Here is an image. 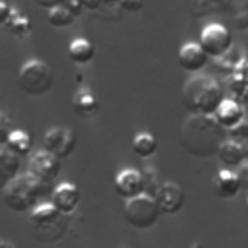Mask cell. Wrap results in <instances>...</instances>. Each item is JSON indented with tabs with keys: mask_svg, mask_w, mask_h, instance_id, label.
<instances>
[{
	"mask_svg": "<svg viewBox=\"0 0 248 248\" xmlns=\"http://www.w3.org/2000/svg\"><path fill=\"white\" fill-rule=\"evenodd\" d=\"M120 0H103V6H118Z\"/></svg>",
	"mask_w": 248,
	"mask_h": 248,
	"instance_id": "8d00e7d4",
	"label": "cell"
},
{
	"mask_svg": "<svg viewBox=\"0 0 248 248\" xmlns=\"http://www.w3.org/2000/svg\"><path fill=\"white\" fill-rule=\"evenodd\" d=\"M43 141H45V149H48L62 161L68 159L76 149V136L66 126H52L50 130L45 132Z\"/></svg>",
	"mask_w": 248,
	"mask_h": 248,
	"instance_id": "ba28073f",
	"label": "cell"
},
{
	"mask_svg": "<svg viewBox=\"0 0 248 248\" xmlns=\"http://www.w3.org/2000/svg\"><path fill=\"white\" fill-rule=\"evenodd\" d=\"M223 0H192V12L196 17H203L207 12H215Z\"/></svg>",
	"mask_w": 248,
	"mask_h": 248,
	"instance_id": "484cf974",
	"label": "cell"
},
{
	"mask_svg": "<svg viewBox=\"0 0 248 248\" xmlns=\"http://www.w3.org/2000/svg\"><path fill=\"white\" fill-rule=\"evenodd\" d=\"M33 2H35L37 6H41V8H45V10H52V8L64 4V0H33Z\"/></svg>",
	"mask_w": 248,
	"mask_h": 248,
	"instance_id": "836d02e7",
	"label": "cell"
},
{
	"mask_svg": "<svg viewBox=\"0 0 248 248\" xmlns=\"http://www.w3.org/2000/svg\"><path fill=\"white\" fill-rule=\"evenodd\" d=\"M52 83H54V72L43 60L31 58L19 68L17 85L29 97H43L45 93L50 91Z\"/></svg>",
	"mask_w": 248,
	"mask_h": 248,
	"instance_id": "277c9868",
	"label": "cell"
},
{
	"mask_svg": "<svg viewBox=\"0 0 248 248\" xmlns=\"http://www.w3.org/2000/svg\"><path fill=\"white\" fill-rule=\"evenodd\" d=\"M190 248H203V246H202V244H200V242H194V244H192V246H190Z\"/></svg>",
	"mask_w": 248,
	"mask_h": 248,
	"instance_id": "ab89813d",
	"label": "cell"
},
{
	"mask_svg": "<svg viewBox=\"0 0 248 248\" xmlns=\"http://www.w3.org/2000/svg\"><path fill=\"white\" fill-rule=\"evenodd\" d=\"M227 132H229V138H232V140H236V141L248 140V120H242L240 124L232 126V128L227 130Z\"/></svg>",
	"mask_w": 248,
	"mask_h": 248,
	"instance_id": "83f0119b",
	"label": "cell"
},
{
	"mask_svg": "<svg viewBox=\"0 0 248 248\" xmlns=\"http://www.w3.org/2000/svg\"><path fill=\"white\" fill-rule=\"evenodd\" d=\"M242 147H244V155H246V159H248V140L242 141Z\"/></svg>",
	"mask_w": 248,
	"mask_h": 248,
	"instance_id": "74e56055",
	"label": "cell"
},
{
	"mask_svg": "<svg viewBox=\"0 0 248 248\" xmlns=\"http://www.w3.org/2000/svg\"><path fill=\"white\" fill-rule=\"evenodd\" d=\"M79 198H81V194H79L78 186L72 184V182H60V184L52 190V194H50V202H52V203L58 207V211L64 213V215H72V213L78 209Z\"/></svg>",
	"mask_w": 248,
	"mask_h": 248,
	"instance_id": "7c38bea8",
	"label": "cell"
},
{
	"mask_svg": "<svg viewBox=\"0 0 248 248\" xmlns=\"http://www.w3.org/2000/svg\"><path fill=\"white\" fill-rule=\"evenodd\" d=\"M159 217H161V209L157 205V200L145 192L132 200H126L124 203V219L130 227L138 231L151 229Z\"/></svg>",
	"mask_w": 248,
	"mask_h": 248,
	"instance_id": "5b68a950",
	"label": "cell"
},
{
	"mask_svg": "<svg viewBox=\"0 0 248 248\" xmlns=\"http://www.w3.org/2000/svg\"><path fill=\"white\" fill-rule=\"evenodd\" d=\"M209 58L211 56L203 50V46L200 43H184L178 50V66L190 74L203 70L207 66Z\"/></svg>",
	"mask_w": 248,
	"mask_h": 248,
	"instance_id": "8fae6325",
	"label": "cell"
},
{
	"mask_svg": "<svg viewBox=\"0 0 248 248\" xmlns=\"http://www.w3.org/2000/svg\"><path fill=\"white\" fill-rule=\"evenodd\" d=\"M74 19H76V16L62 4V6H56V8H52V10H48V14H46V21L52 25V27H56V29H64V27H70L72 23H74Z\"/></svg>",
	"mask_w": 248,
	"mask_h": 248,
	"instance_id": "cb8c5ba5",
	"label": "cell"
},
{
	"mask_svg": "<svg viewBox=\"0 0 248 248\" xmlns=\"http://www.w3.org/2000/svg\"><path fill=\"white\" fill-rule=\"evenodd\" d=\"M227 138L229 132L215 114H190L180 128L182 147L198 159L217 157V151Z\"/></svg>",
	"mask_w": 248,
	"mask_h": 248,
	"instance_id": "6da1fadb",
	"label": "cell"
},
{
	"mask_svg": "<svg viewBox=\"0 0 248 248\" xmlns=\"http://www.w3.org/2000/svg\"><path fill=\"white\" fill-rule=\"evenodd\" d=\"M6 29H8V33L12 35V37H16V39H27L29 35H31V21H29V17L25 16V14H21L19 10H12V16L8 17V21H6V25H4Z\"/></svg>",
	"mask_w": 248,
	"mask_h": 248,
	"instance_id": "44dd1931",
	"label": "cell"
},
{
	"mask_svg": "<svg viewBox=\"0 0 248 248\" xmlns=\"http://www.w3.org/2000/svg\"><path fill=\"white\" fill-rule=\"evenodd\" d=\"M21 167V157L10 151L6 145H0V188L4 190L17 174Z\"/></svg>",
	"mask_w": 248,
	"mask_h": 248,
	"instance_id": "e0dca14e",
	"label": "cell"
},
{
	"mask_svg": "<svg viewBox=\"0 0 248 248\" xmlns=\"http://www.w3.org/2000/svg\"><path fill=\"white\" fill-rule=\"evenodd\" d=\"M217 159H219L221 165L227 167V169L240 167V165L246 161L242 141H236V140H232V138H227V140L221 143L219 151H217Z\"/></svg>",
	"mask_w": 248,
	"mask_h": 248,
	"instance_id": "2e32d148",
	"label": "cell"
},
{
	"mask_svg": "<svg viewBox=\"0 0 248 248\" xmlns=\"http://www.w3.org/2000/svg\"><path fill=\"white\" fill-rule=\"evenodd\" d=\"M27 170L33 176H37L39 180H43L45 184L50 186L58 178V174L62 170V159L56 157L54 153H50L48 149H39V151H35L31 155Z\"/></svg>",
	"mask_w": 248,
	"mask_h": 248,
	"instance_id": "52a82bcc",
	"label": "cell"
},
{
	"mask_svg": "<svg viewBox=\"0 0 248 248\" xmlns=\"http://www.w3.org/2000/svg\"><path fill=\"white\" fill-rule=\"evenodd\" d=\"M118 8L124 10V12H130V14H136L143 8V0H120L118 2Z\"/></svg>",
	"mask_w": 248,
	"mask_h": 248,
	"instance_id": "f1b7e54d",
	"label": "cell"
},
{
	"mask_svg": "<svg viewBox=\"0 0 248 248\" xmlns=\"http://www.w3.org/2000/svg\"><path fill=\"white\" fill-rule=\"evenodd\" d=\"M240 180H238V172L223 167L221 170H217V174L213 176V192L223 198V200H229V198H234L238 192H240Z\"/></svg>",
	"mask_w": 248,
	"mask_h": 248,
	"instance_id": "9a60e30c",
	"label": "cell"
},
{
	"mask_svg": "<svg viewBox=\"0 0 248 248\" xmlns=\"http://www.w3.org/2000/svg\"><path fill=\"white\" fill-rule=\"evenodd\" d=\"M157 147H159V143H157L155 136L149 134V132H138V134L132 138V149H134V153H136L138 157H141V159H147V157L155 155Z\"/></svg>",
	"mask_w": 248,
	"mask_h": 248,
	"instance_id": "603a6c76",
	"label": "cell"
},
{
	"mask_svg": "<svg viewBox=\"0 0 248 248\" xmlns=\"http://www.w3.org/2000/svg\"><path fill=\"white\" fill-rule=\"evenodd\" d=\"M12 6L10 4H6L4 0H0V25H6V21H8V17L12 16Z\"/></svg>",
	"mask_w": 248,
	"mask_h": 248,
	"instance_id": "d6a6232c",
	"label": "cell"
},
{
	"mask_svg": "<svg viewBox=\"0 0 248 248\" xmlns=\"http://www.w3.org/2000/svg\"><path fill=\"white\" fill-rule=\"evenodd\" d=\"M198 43L203 46V50L211 58H221L232 48V33L223 23L213 21V23H207L202 29Z\"/></svg>",
	"mask_w": 248,
	"mask_h": 248,
	"instance_id": "8992f818",
	"label": "cell"
},
{
	"mask_svg": "<svg viewBox=\"0 0 248 248\" xmlns=\"http://www.w3.org/2000/svg\"><path fill=\"white\" fill-rule=\"evenodd\" d=\"M64 6H66L74 16H79V14L85 10V6H83L81 0H64Z\"/></svg>",
	"mask_w": 248,
	"mask_h": 248,
	"instance_id": "1f68e13d",
	"label": "cell"
},
{
	"mask_svg": "<svg viewBox=\"0 0 248 248\" xmlns=\"http://www.w3.org/2000/svg\"><path fill=\"white\" fill-rule=\"evenodd\" d=\"M72 108L79 118H93L99 114L101 103L89 87H79L72 97Z\"/></svg>",
	"mask_w": 248,
	"mask_h": 248,
	"instance_id": "5bb4252c",
	"label": "cell"
},
{
	"mask_svg": "<svg viewBox=\"0 0 248 248\" xmlns=\"http://www.w3.org/2000/svg\"><path fill=\"white\" fill-rule=\"evenodd\" d=\"M155 200L161 209V215H174L184 207L186 194L176 182H163V186L155 194Z\"/></svg>",
	"mask_w": 248,
	"mask_h": 248,
	"instance_id": "30bf717a",
	"label": "cell"
},
{
	"mask_svg": "<svg viewBox=\"0 0 248 248\" xmlns=\"http://www.w3.org/2000/svg\"><path fill=\"white\" fill-rule=\"evenodd\" d=\"M246 213H248V198H246Z\"/></svg>",
	"mask_w": 248,
	"mask_h": 248,
	"instance_id": "60d3db41",
	"label": "cell"
},
{
	"mask_svg": "<svg viewBox=\"0 0 248 248\" xmlns=\"http://www.w3.org/2000/svg\"><path fill=\"white\" fill-rule=\"evenodd\" d=\"M85 10H91V12H97L103 8V0H81Z\"/></svg>",
	"mask_w": 248,
	"mask_h": 248,
	"instance_id": "e575fe53",
	"label": "cell"
},
{
	"mask_svg": "<svg viewBox=\"0 0 248 248\" xmlns=\"http://www.w3.org/2000/svg\"><path fill=\"white\" fill-rule=\"evenodd\" d=\"M114 190L122 200H132L145 192L143 172L138 169H124L114 178Z\"/></svg>",
	"mask_w": 248,
	"mask_h": 248,
	"instance_id": "9c48e42d",
	"label": "cell"
},
{
	"mask_svg": "<svg viewBox=\"0 0 248 248\" xmlns=\"http://www.w3.org/2000/svg\"><path fill=\"white\" fill-rule=\"evenodd\" d=\"M215 118L227 128V130H231L232 126H236V124H240L242 120H244V108H242V105L236 101V99H227L225 97V101L219 105V108L215 110Z\"/></svg>",
	"mask_w": 248,
	"mask_h": 248,
	"instance_id": "ac0fdd59",
	"label": "cell"
},
{
	"mask_svg": "<svg viewBox=\"0 0 248 248\" xmlns=\"http://www.w3.org/2000/svg\"><path fill=\"white\" fill-rule=\"evenodd\" d=\"M0 248H19V246L12 240H0Z\"/></svg>",
	"mask_w": 248,
	"mask_h": 248,
	"instance_id": "d590c367",
	"label": "cell"
},
{
	"mask_svg": "<svg viewBox=\"0 0 248 248\" xmlns=\"http://www.w3.org/2000/svg\"><path fill=\"white\" fill-rule=\"evenodd\" d=\"M64 213L58 211V207L52 203V202H45V203H37L33 209H31V227H45V225H50L54 221H58Z\"/></svg>",
	"mask_w": 248,
	"mask_h": 248,
	"instance_id": "d6986e66",
	"label": "cell"
},
{
	"mask_svg": "<svg viewBox=\"0 0 248 248\" xmlns=\"http://www.w3.org/2000/svg\"><path fill=\"white\" fill-rule=\"evenodd\" d=\"M232 23H234L236 29H248V6L244 10H240V12L234 14Z\"/></svg>",
	"mask_w": 248,
	"mask_h": 248,
	"instance_id": "f546056e",
	"label": "cell"
},
{
	"mask_svg": "<svg viewBox=\"0 0 248 248\" xmlns=\"http://www.w3.org/2000/svg\"><path fill=\"white\" fill-rule=\"evenodd\" d=\"M225 101L223 85L209 76H194L182 87V105L190 114H215Z\"/></svg>",
	"mask_w": 248,
	"mask_h": 248,
	"instance_id": "7a4b0ae2",
	"label": "cell"
},
{
	"mask_svg": "<svg viewBox=\"0 0 248 248\" xmlns=\"http://www.w3.org/2000/svg\"><path fill=\"white\" fill-rule=\"evenodd\" d=\"M46 188L48 184H45L27 170V172H19L2 190V198L12 211L23 213V211H31L39 203V200L46 194Z\"/></svg>",
	"mask_w": 248,
	"mask_h": 248,
	"instance_id": "3957f363",
	"label": "cell"
},
{
	"mask_svg": "<svg viewBox=\"0 0 248 248\" xmlns=\"http://www.w3.org/2000/svg\"><path fill=\"white\" fill-rule=\"evenodd\" d=\"M14 132V120L10 114L0 112V145H6L10 134Z\"/></svg>",
	"mask_w": 248,
	"mask_h": 248,
	"instance_id": "4316f807",
	"label": "cell"
},
{
	"mask_svg": "<svg viewBox=\"0 0 248 248\" xmlns=\"http://www.w3.org/2000/svg\"><path fill=\"white\" fill-rule=\"evenodd\" d=\"M70 231V215H62L58 221L45 225V227H33V238L41 244H58L66 232Z\"/></svg>",
	"mask_w": 248,
	"mask_h": 248,
	"instance_id": "4fadbf2b",
	"label": "cell"
},
{
	"mask_svg": "<svg viewBox=\"0 0 248 248\" xmlns=\"http://www.w3.org/2000/svg\"><path fill=\"white\" fill-rule=\"evenodd\" d=\"M6 147L10 151H14L16 155L19 157H25L31 153V147H33V138L27 130H21V128H14V132L10 134L8 141H6Z\"/></svg>",
	"mask_w": 248,
	"mask_h": 248,
	"instance_id": "7402d4cb",
	"label": "cell"
},
{
	"mask_svg": "<svg viewBox=\"0 0 248 248\" xmlns=\"http://www.w3.org/2000/svg\"><path fill=\"white\" fill-rule=\"evenodd\" d=\"M238 180H240V188L242 190H248V161H244L240 167H238Z\"/></svg>",
	"mask_w": 248,
	"mask_h": 248,
	"instance_id": "4dcf8cb0",
	"label": "cell"
},
{
	"mask_svg": "<svg viewBox=\"0 0 248 248\" xmlns=\"http://www.w3.org/2000/svg\"><path fill=\"white\" fill-rule=\"evenodd\" d=\"M141 172H143V180H145V194H149V196H153V198H155V194H157V192H159V188L163 186V182L159 180L157 170L149 167V169H143Z\"/></svg>",
	"mask_w": 248,
	"mask_h": 248,
	"instance_id": "d4e9b609",
	"label": "cell"
},
{
	"mask_svg": "<svg viewBox=\"0 0 248 248\" xmlns=\"http://www.w3.org/2000/svg\"><path fill=\"white\" fill-rule=\"evenodd\" d=\"M76 83H83V74H76Z\"/></svg>",
	"mask_w": 248,
	"mask_h": 248,
	"instance_id": "f35d334b",
	"label": "cell"
},
{
	"mask_svg": "<svg viewBox=\"0 0 248 248\" xmlns=\"http://www.w3.org/2000/svg\"><path fill=\"white\" fill-rule=\"evenodd\" d=\"M68 56L76 64H89L95 56V46L91 45V41L78 37L68 45Z\"/></svg>",
	"mask_w": 248,
	"mask_h": 248,
	"instance_id": "ffe728a7",
	"label": "cell"
},
{
	"mask_svg": "<svg viewBox=\"0 0 248 248\" xmlns=\"http://www.w3.org/2000/svg\"><path fill=\"white\" fill-rule=\"evenodd\" d=\"M0 112H2V110H0Z\"/></svg>",
	"mask_w": 248,
	"mask_h": 248,
	"instance_id": "b9f144b4",
	"label": "cell"
}]
</instances>
